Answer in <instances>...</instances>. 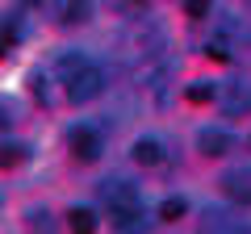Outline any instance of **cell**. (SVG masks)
<instances>
[{
    "label": "cell",
    "mask_w": 251,
    "mask_h": 234,
    "mask_svg": "<svg viewBox=\"0 0 251 234\" xmlns=\"http://www.w3.org/2000/svg\"><path fill=\"white\" fill-rule=\"evenodd\" d=\"M59 75H63V92L72 100H92L100 96V88H105V75H100V67L92 63L88 54H63L59 59Z\"/></svg>",
    "instance_id": "1"
},
{
    "label": "cell",
    "mask_w": 251,
    "mask_h": 234,
    "mask_svg": "<svg viewBox=\"0 0 251 234\" xmlns=\"http://www.w3.org/2000/svg\"><path fill=\"white\" fill-rule=\"evenodd\" d=\"M67 146H72V155L80 163L100 159V134H97V130H88V126H75L72 134H67Z\"/></svg>",
    "instance_id": "2"
},
{
    "label": "cell",
    "mask_w": 251,
    "mask_h": 234,
    "mask_svg": "<svg viewBox=\"0 0 251 234\" xmlns=\"http://www.w3.org/2000/svg\"><path fill=\"white\" fill-rule=\"evenodd\" d=\"M100 201H105L109 209H122V205H143V192H138L130 180H105V184H100Z\"/></svg>",
    "instance_id": "3"
},
{
    "label": "cell",
    "mask_w": 251,
    "mask_h": 234,
    "mask_svg": "<svg viewBox=\"0 0 251 234\" xmlns=\"http://www.w3.org/2000/svg\"><path fill=\"white\" fill-rule=\"evenodd\" d=\"M222 192L239 205H251V167H230L222 176Z\"/></svg>",
    "instance_id": "4"
},
{
    "label": "cell",
    "mask_w": 251,
    "mask_h": 234,
    "mask_svg": "<svg viewBox=\"0 0 251 234\" xmlns=\"http://www.w3.org/2000/svg\"><path fill=\"white\" fill-rule=\"evenodd\" d=\"M197 151H201V155H209V159H218V155L234 151V138L226 134V130H218V126H205V130L197 134Z\"/></svg>",
    "instance_id": "5"
},
{
    "label": "cell",
    "mask_w": 251,
    "mask_h": 234,
    "mask_svg": "<svg viewBox=\"0 0 251 234\" xmlns=\"http://www.w3.org/2000/svg\"><path fill=\"white\" fill-rule=\"evenodd\" d=\"M130 159H134L138 167H159V163H163V142H155V138H138V142L130 146Z\"/></svg>",
    "instance_id": "6"
},
{
    "label": "cell",
    "mask_w": 251,
    "mask_h": 234,
    "mask_svg": "<svg viewBox=\"0 0 251 234\" xmlns=\"http://www.w3.org/2000/svg\"><path fill=\"white\" fill-rule=\"evenodd\" d=\"M222 105H226V113H230V117L247 113V109H251V88H243V84H226Z\"/></svg>",
    "instance_id": "7"
},
{
    "label": "cell",
    "mask_w": 251,
    "mask_h": 234,
    "mask_svg": "<svg viewBox=\"0 0 251 234\" xmlns=\"http://www.w3.org/2000/svg\"><path fill=\"white\" fill-rule=\"evenodd\" d=\"M109 222L117 230H138L143 226V205H122V209H109Z\"/></svg>",
    "instance_id": "8"
},
{
    "label": "cell",
    "mask_w": 251,
    "mask_h": 234,
    "mask_svg": "<svg viewBox=\"0 0 251 234\" xmlns=\"http://www.w3.org/2000/svg\"><path fill=\"white\" fill-rule=\"evenodd\" d=\"M92 4L88 0H59V21H67V25H80V21H88Z\"/></svg>",
    "instance_id": "9"
},
{
    "label": "cell",
    "mask_w": 251,
    "mask_h": 234,
    "mask_svg": "<svg viewBox=\"0 0 251 234\" xmlns=\"http://www.w3.org/2000/svg\"><path fill=\"white\" fill-rule=\"evenodd\" d=\"M17 163H25V146L21 142H0V171L17 167Z\"/></svg>",
    "instance_id": "10"
},
{
    "label": "cell",
    "mask_w": 251,
    "mask_h": 234,
    "mask_svg": "<svg viewBox=\"0 0 251 234\" xmlns=\"http://www.w3.org/2000/svg\"><path fill=\"white\" fill-rule=\"evenodd\" d=\"M188 100H193V105H205V100H214L218 96V88L209 80H197V84H188V92H184Z\"/></svg>",
    "instance_id": "11"
},
{
    "label": "cell",
    "mask_w": 251,
    "mask_h": 234,
    "mask_svg": "<svg viewBox=\"0 0 251 234\" xmlns=\"http://www.w3.org/2000/svg\"><path fill=\"white\" fill-rule=\"evenodd\" d=\"M67 226H72V230H97V213H92V209H72V213H67Z\"/></svg>",
    "instance_id": "12"
},
{
    "label": "cell",
    "mask_w": 251,
    "mask_h": 234,
    "mask_svg": "<svg viewBox=\"0 0 251 234\" xmlns=\"http://www.w3.org/2000/svg\"><path fill=\"white\" fill-rule=\"evenodd\" d=\"M184 197H168V201H163V205H159V217H163V222H180V217H184Z\"/></svg>",
    "instance_id": "13"
},
{
    "label": "cell",
    "mask_w": 251,
    "mask_h": 234,
    "mask_svg": "<svg viewBox=\"0 0 251 234\" xmlns=\"http://www.w3.org/2000/svg\"><path fill=\"white\" fill-rule=\"evenodd\" d=\"M17 46V25H0V59Z\"/></svg>",
    "instance_id": "14"
},
{
    "label": "cell",
    "mask_w": 251,
    "mask_h": 234,
    "mask_svg": "<svg viewBox=\"0 0 251 234\" xmlns=\"http://www.w3.org/2000/svg\"><path fill=\"white\" fill-rule=\"evenodd\" d=\"M205 54L214 59V63H230V46H226V42H209Z\"/></svg>",
    "instance_id": "15"
},
{
    "label": "cell",
    "mask_w": 251,
    "mask_h": 234,
    "mask_svg": "<svg viewBox=\"0 0 251 234\" xmlns=\"http://www.w3.org/2000/svg\"><path fill=\"white\" fill-rule=\"evenodd\" d=\"M188 17H209V0H184Z\"/></svg>",
    "instance_id": "16"
},
{
    "label": "cell",
    "mask_w": 251,
    "mask_h": 234,
    "mask_svg": "<svg viewBox=\"0 0 251 234\" xmlns=\"http://www.w3.org/2000/svg\"><path fill=\"white\" fill-rule=\"evenodd\" d=\"M4 126H9V109L0 105V130H4Z\"/></svg>",
    "instance_id": "17"
},
{
    "label": "cell",
    "mask_w": 251,
    "mask_h": 234,
    "mask_svg": "<svg viewBox=\"0 0 251 234\" xmlns=\"http://www.w3.org/2000/svg\"><path fill=\"white\" fill-rule=\"evenodd\" d=\"M21 4H42V0H21Z\"/></svg>",
    "instance_id": "18"
},
{
    "label": "cell",
    "mask_w": 251,
    "mask_h": 234,
    "mask_svg": "<svg viewBox=\"0 0 251 234\" xmlns=\"http://www.w3.org/2000/svg\"><path fill=\"white\" fill-rule=\"evenodd\" d=\"M247 151H251V134H247Z\"/></svg>",
    "instance_id": "19"
}]
</instances>
